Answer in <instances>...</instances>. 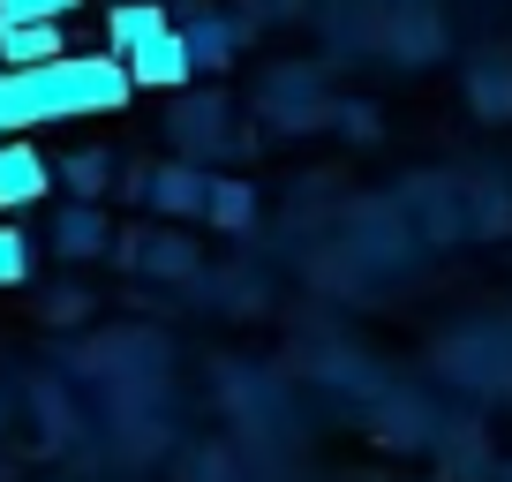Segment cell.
Returning <instances> with one entry per match:
<instances>
[{
  "label": "cell",
  "mask_w": 512,
  "mask_h": 482,
  "mask_svg": "<svg viewBox=\"0 0 512 482\" xmlns=\"http://www.w3.org/2000/svg\"><path fill=\"white\" fill-rule=\"evenodd\" d=\"M174 31H181V46H189L196 76H204V68H226V61L241 53V23L219 16V8H196V16H181Z\"/></svg>",
  "instance_id": "obj_5"
},
{
  "label": "cell",
  "mask_w": 512,
  "mask_h": 482,
  "mask_svg": "<svg viewBox=\"0 0 512 482\" xmlns=\"http://www.w3.org/2000/svg\"><path fill=\"white\" fill-rule=\"evenodd\" d=\"M46 309H53V317H83V294H76V287H61V294H53Z\"/></svg>",
  "instance_id": "obj_16"
},
{
  "label": "cell",
  "mask_w": 512,
  "mask_h": 482,
  "mask_svg": "<svg viewBox=\"0 0 512 482\" xmlns=\"http://www.w3.org/2000/svg\"><path fill=\"white\" fill-rule=\"evenodd\" d=\"M136 264H144V272H159V279H181V272H196V241L151 234V249H136Z\"/></svg>",
  "instance_id": "obj_11"
},
{
  "label": "cell",
  "mask_w": 512,
  "mask_h": 482,
  "mask_svg": "<svg viewBox=\"0 0 512 482\" xmlns=\"http://www.w3.org/2000/svg\"><path fill=\"white\" fill-rule=\"evenodd\" d=\"M181 144H204V136H226V106L219 98H196V106H181Z\"/></svg>",
  "instance_id": "obj_12"
},
{
  "label": "cell",
  "mask_w": 512,
  "mask_h": 482,
  "mask_svg": "<svg viewBox=\"0 0 512 482\" xmlns=\"http://www.w3.org/2000/svg\"><path fill=\"white\" fill-rule=\"evenodd\" d=\"M53 189V159L31 136H0V211H23Z\"/></svg>",
  "instance_id": "obj_3"
},
{
  "label": "cell",
  "mask_w": 512,
  "mask_h": 482,
  "mask_svg": "<svg viewBox=\"0 0 512 482\" xmlns=\"http://www.w3.org/2000/svg\"><path fill=\"white\" fill-rule=\"evenodd\" d=\"M53 53H68L61 23H0V61L8 68H38V61H53Z\"/></svg>",
  "instance_id": "obj_9"
},
{
  "label": "cell",
  "mask_w": 512,
  "mask_h": 482,
  "mask_svg": "<svg viewBox=\"0 0 512 482\" xmlns=\"http://www.w3.org/2000/svg\"><path fill=\"white\" fill-rule=\"evenodd\" d=\"M144 204L166 211V219H196V211H204V166H189V159L151 166L144 174Z\"/></svg>",
  "instance_id": "obj_4"
},
{
  "label": "cell",
  "mask_w": 512,
  "mask_h": 482,
  "mask_svg": "<svg viewBox=\"0 0 512 482\" xmlns=\"http://www.w3.org/2000/svg\"><path fill=\"white\" fill-rule=\"evenodd\" d=\"M53 249H61L68 264H83V257H106V249H113V226H106V211H98V204H68L61 219H53Z\"/></svg>",
  "instance_id": "obj_6"
},
{
  "label": "cell",
  "mask_w": 512,
  "mask_h": 482,
  "mask_svg": "<svg viewBox=\"0 0 512 482\" xmlns=\"http://www.w3.org/2000/svg\"><path fill=\"white\" fill-rule=\"evenodd\" d=\"M121 68H128V83H136V91H181V83L196 76V61H189V46H181L174 23H166V31H151L144 46H128Z\"/></svg>",
  "instance_id": "obj_2"
},
{
  "label": "cell",
  "mask_w": 512,
  "mask_h": 482,
  "mask_svg": "<svg viewBox=\"0 0 512 482\" xmlns=\"http://www.w3.org/2000/svg\"><path fill=\"white\" fill-rule=\"evenodd\" d=\"M8 76V113L23 129H53V121H98V113L128 106V68L121 53H53L38 68H0Z\"/></svg>",
  "instance_id": "obj_1"
},
{
  "label": "cell",
  "mask_w": 512,
  "mask_h": 482,
  "mask_svg": "<svg viewBox=\"0 0 512 482\" xmlns=\"http://www.w3.org/2000/svg\"><path fill=\"white\" fill-rule=\"evenodd\" d=\"M475 98L490 113H512V76H475Z\"/></svg>",
  "instance_id": "obj_15"
},
{
  "label": "cell",
  "mask_w": 512,
  "mask_h": 482,
  "mask_svg": "<svg viewBox=\"0 0 512 482\" xmlns=\"http://www.w3.org/2000/svg\"><path fill=\"white\" fill-rule=\"evenodd\" d=\"M166 23H174V8H166V0H113V16H106V53L144 46L151 31H166Z\"/></svg>",
  "instance_id": "obj_8"
},
{
  "label": "cell",
  "mask_w": 512,
  "mask_h": 482,
  "mask_svg": "<svg viewBox=\"0 0 512 482\" xmlns=\"http://www.w3.org/2000/svg\"><path fill=\"white\" fill-rule=\"evenodd\" d=\"M31 279V234L0 226V287H23Z\"/></svg>",
  "instance_id": "obj_14"
},
{
  "label": "cell",
  "mask_w": 512,
  "mask_h": 482,
  "mask_svg": "<svg viewBox=\"0 0 512 482\" xmlns=\"http://www.w3.org/2000/svg\"><path fill=\"white\" fill-rule=\"evenodd\" d=\"M53 174L68 181V196H76V204H98V196L113 189V159H106V151H68Z\"/></svg>",
  "instance_id": "obj_10"
},
{
  "label": "cell",
  "mask_w": 512,
  "mask_h": 482,
  "mask_svg": "<svg viewBox=\"0 0 512 482\" xmlns=\"http://www.w3.org/2000/svg\"><path fill=\"white\" fill-rule=\"evenodd\" d=\"M0 136H16V113H8V76H0Z\"/></svg>",
  "instance_id": "obj_17"
},
{
  "label": "cell",
  "mask_w": 512,
  "mask_h": 482,
  "mask_svg": "<svg viewBox=\"0 0 512 482\" xmlns=\"http://www.w3.org/2000/svg\"><path fill=\"white\" fill-rule=\"evenodd\" d=\"M83 0H0V23H68Z\"/></svg>",
  "instance_id": "obj_13"
},
{
  "label": "cell",
  "mask_w": 512,
  "mask_h": 482,
  "mask_svg": "<svg viewBox=\"0 0 512 482\" xmlns=\"http://www.w3.org/2000/svg\"><path fill=\"white\" fill-rule=\"evenodd\" d=\"M196 219H211L219 234H241V226H256V189L234 174H204V211Z\"/></svg>",
  "instance_id": "obj_7"
}]
</instances>
